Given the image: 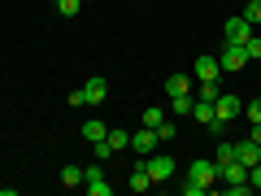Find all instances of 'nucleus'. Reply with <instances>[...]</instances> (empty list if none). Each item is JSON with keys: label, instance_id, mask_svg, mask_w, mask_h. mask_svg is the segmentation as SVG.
Returning a JSON list of instances; mask_svg holds the SVG:
<instances>
[{"label": "nucleus", "instance_id": "1", "mask_svg": "<svg viewBox=\"0 0 261 196\" xmlns=\"http://www.w3.org/2000/svg\"><path fill=\"white\" fill-rule=\"evenodd\" d=\"M214 183H218V166H214V157H196L192 166H187L183 196H200V192H209Z\"/></svg>", "mask_w": 261, "mask_h": 196}, {"label": "nucleus", "instance_id": "2", "mask_svg": "<svg viewBox=\"0 0 261 196\" xmlns=\"http://www.w3.org/2000/svg\"><path fill=\"white\" fill-rule=\"evenodd\" d=\"M144 166H148V179H152V183H170V179H174V161H170L166 153H148Z\"/></svg>", "mask_w": 261, "mask_h": 196}, {"label": "nucleus", "instance_id": "3", "mask_svg": "<svg viewBox=\"0 0 261 196\" xmlns=\"http://www.w3.org/2000/svg\"><path fill=\"white\" fill-rule=\"evenodd\" d=\"M218 65H222V75H240L244 65H248V53H244V44H226L222 57H218Z\"/></svg>", "mask_w": 261, "mask_h": 196}, {"label": "nucleus", "instance_id": "4", "mask_svg": "<svg viewBox=\"0 0 261 196\" xmlns=\"http://www.w3.org/2000/svg\"><path fill=\"white\" fill-rule=\"evenodd\" d=\"M214 113H218L222 122H235V118H244V101H240V96H231V92H218Z\"/></svg>", "mask_w": 261, "mask_h": 196}, {"label": "nucleus", "instance_id": "5", "mask_svg": "<svg viewBox=\"0 0 261 196\" xmlns=\"http://www.w3.org/2000/svg\"><path fill=\"white\" fill-rule=\"evenodd\" d=\"M222 35H226V44H248V35H252V22L244 18V13H235V18H226Z\"/></svg>", "mask_w": 261, "mask_h": 196}, {"label": "nucleus", "instance_id": "6", "mask_svg": "<svg viewBox=\"0 0 261 196\" xmlns=\"http://www.w3.org/2000/svg\"><path fill=\"white\" fill-rule=\"evenodd\" d=\"M83 187H87V192H92V196H109V192H113V183H109V179H105L100 161H96V166H87V170H83Z\"/></svg>", "mask_w": 261, "mask_h": 196}, {"label": "nucleus", "instance_id": "7", "mask_svg": "<svg viewBox=\"0 0 261 196\" xmlns=\"http://www.w3.org/2000/svg\"><path fill=\"white\" fill-rule=\"evenodd\" d=\"M130 149L140 153V157H148V153H157V149H161L157 131H152V127H140V131H135V135H130Z\"/></svg>", "mask_w": 261, "mask_h": 196}, {"label": "nucleus", "instance_id": "8", "mask_svg": "<svg viewBox=\"0 0 261 196\" xmlns=\"http://www.w3.org/2000/svg\"><path fill=\"white\" fill-rule=\"evenodd\" d=\"M196 79H200V83H218V79H222V65H218V57H209V53L196 57Z\"/></svg>", "mask_w": 261, "mask_h": 196}, {"label": "nucleus", "instance_id": "9", "mask_svg": "<svg viewBox=\"0 0 261 196\" xmlns=\"http://www.w3.org/2000/svg\"><path fill=\"white\" fill-rule=\"evenodd\" d=\"M235 161L252 170V166L261 161V144H252V140H240V144H235Z\"/></svg>", "mask_w": 261, "mask_h": 196}, {"label": "nucleus", "instance_id": "10", "mask_svg": "<svg viewBox=\"0 0 261 196\" xmlns=\"http://www.w3.org/2000/svg\"><path fill=\"white\" fill-rule=\"evenodd\" d=\"M83 96H87V105H105V101H109V83H105V79H87Z\"/></svg>", "mask_w": 261, "mask_h": 196}, {"label": "nucleus", "instance_id": "11", "mask_svg": "<svg viewBox=\"0 0 261 196\" xmlns=\"http://www.w3.org/2000/svg\"><path fill=\"white\" fill-rule=\"evenodd\" d=\"M105 135H109V127H105L100 118H87V122H83V140H87V144H96V140H105Z\"/></svg>", "mask_w": 261, "mask_h": 196}, {"label": "nucleus", "instance_id": "12", "mask_svg": "<svg viewBox=\"0 0 261 196\" xmlns=\"http://www.w3.org/2000/svg\"><path fill=\"white\" fill-rule=\"evenodd\" d=\"M235 161V144L231 140H218V149H214V166L222 170V166H231Z\"/></svg>", "mask_w": 261, "mask_h": 196}, {"label": "nucleus", "instance_id": "13", "mask_svg": "<svg viewBox=\"0 0 261 196\" xmlns=\"http://www.w3.org/2000/svg\"><path fill=\"white\" fill-rule=\"evenodd\" d=\"M192 118L200 122V127H209V122L218 118V113H214V101H196V105H192Z\"/></svg>", "mask_w": 261, "mask_h": 196}, {"label": "nucleus", "instance_id": "14", "mask_svg": "<svg viewBox=\"0 0 261 196\" xmlns=\"http://www.w3.org/2000/svg\"><path fill=\"white\" fill-rule=\"evenodd\" d=\"M161 122H166V109H161V105H148V109L140 113V127H152V131H157Z\"/></svg>", "mask_w": 261, "mask_h": 196}, {"label": "nucleus", "instance_id": "15", "mask_svg": "<svg viewBox=\"0 0 261 196\" xmlns=\"http://www.w3.org/2000/svg\"><path fill=\"white\" fill-rule=\"evenodd\" d=\"M166 92L170 96H187V92H192V79H187V75H170L166 79Z\"/></svg>", "mask_w": 261, "mask_h": 196}, {"label": "nucleus", "instance_id": "16", "mask_svg": "<svg viewBox=\"0 0 261 196\" xmlns=\"http://www.w3.org/2000/svg\"><path fill=\"white\" fill-rule=\"evenodd\" d=\"M152 179H148V166H135L130 170V192H148Z\"/></svg>", "mask_w": 261, "mask_h": 196}, {"label": "nucleus", "instance_id": "17", "mask_svg": "<svg viewBox=\"0 0 261 196\" xmlns=\"http://www.w3.org/2000/svg\"><path fill=\"white\" fill-rule=\"evenodd\" d=\"M105 140H109V149L118 153V149H130V131H122V127H113L109 135H105Z\"/></svg>", "mask_w": 261, "mask_h": 196}, {"label": "nucleus", "instance_id": "18", "mask_svg": "<svg viewBox=\"0 0 261 196\" xmlns=\"http://www.w3.org/2000/svg\"><path fill=\"white\" fill-rule=\"evenodd\" d=\"M61 187H83V166H65L61 170Z\"/></svg>", "mask_w": 261, "mask_h": 196}, {"label": "nucleus", "instance_id": "19", "mask_svg": "<svg viewBox=\"0 0 261 196\" xmlns=\"http://www.w3.org/2000/svg\"><path fill=\"white\" fill-rule=\"evenodd\" d=\"M192 92H187V96H170V113H192Z\"/></svg>", "mask_w": 261, "mask_h": 196}, {"label": "nucleus", "instance_id": "20", "mask_svg": "<svg viewBox=\"0 0 261 196\" xmlns=\"http://www.w3.org/2000/svg\"><path fill=\"white\" fill-rule=\"evenodd\" d=\"M244 53H248V61H261V35H257V31L248 35V44H244Z\"/></svg>", "mask_w": 261, "mask_h": 196}, {"label": "nucleus", "instance_id": "21", "mask_svg": "<svg viewBox=\"0 0 261 196\" xmlns=\"http://www.w3.org/2000/svg\"><path fill=\"white\" fill-rule=\"evenodd\" d=\"M174 135H178V127H174V122H161V127H157V140H161V149H166V144L174 140Z\"/></svg>", "mask_w": 261, "mask_h": 196}, {"label": "nucleus", "instance_id": "22", "mask_svg": "<svg viewBox=\"0 0 261 196\" xmlns=\"http://www.w3.org/2000/svg\"><path fill=\"white\" fill-rule=\"evenodd\" d=\"M57 9H61V18H74L83 9V0H57Z\"/></svg>", "mask_w": 261, "mask_h": 196}, {"label": "nucleus", "instance_id": "23", "mask_svg": "<svg viewBox=\"0 0 261 196\" xmlns=\"http://www.w3.org/2000/svg\"><path fill=\"white\" fill-rule=\"evenodd\" d=\"M244 18L257 27V22H261V0H248V5H244Z\"/></svg>", "mask_w": 261, "mask_h": 196}, {"label": "nucleus", "instance_id": "24", "mask_svg": "<svg viewBox=\"0 0 261 196\" xmlns=\"http://www.w3.org/2000/svg\"><path fill=\"white\" fill-rule=\"evenodd\" d=\"M244 118H248V122H261V96H257V101H248V105H244Z\"/></svg>", "mask_w": 261, "mask_h": 196}, {"label": "nucleus", "instance_id": "25", "mask_svg": "<svg viewBox=\"0 0 261 196\" xmlns=\"http://www.w3.org/2000/svg\"><path fill=\"white\" fill-rule=\"evenodd\" d=\"M218 92H222L218 83H200V96H196V101H218Z\"/></svg>", "mask_w": 261, "mask_h": 196}, {"label": "nucleus", "instance_id": "26", "mask_svg": "<svg viewBox=\"0 0 261 196\" xmlns=\"http://www.w3.org/2000/svg\"><path fill=\"white\" fill-rule=\"evenodd\" d=\"M248 183H252V192H257V187H261V161H257V166L248 170Z\"/></svg>", "mask_w": 261, "mask_h": 196}, {"label": "nucleus", "instance_id": "27", "mask_svg": "<svg viewBox=\"0 0 261 196\" xmlns=\"http://www.w3.org/2000/svg\"><path fill=\"white\" fill-rule=\"evenodd\" d=\"M248 140H252V144H261V122H252V131H248Z\"/></svg>", "mask_w": 261, "mask_h": 196}, {"label": "nucleus", "instance_id": "28", "mask_svg": "<svg viewBox=\"0 0 261 196\" xmlns=\"http://www.w3.org/2000/svg\"><path fill=\"white\" fill-rule=\"evenodd\" d=\"M53 5H57V0H53Z\"/></svg>", "mask_w": 261, "mask_h": 196}]
</instances>
